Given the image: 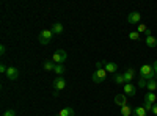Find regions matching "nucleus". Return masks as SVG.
Wrapping results in <instances>:
<instances>
[{
  "label": "nucleus",
  "mask_w": 157,
  "mask_h": 116,
  "mask_svg": "<svg viewBox=\"0 0 157 116\" xmlns=\"http://www.w3.org/2000/svg\"><path fill=\"white\" fill-rule=\"evenodd\" d=\"M140 79L146 80V82L154 80L155 79V72H154L152 66H149V64H143V66L140 68Z\"/></svg>",
  "instance_id": "f257e3e1"
},
{
  "label": "nucleus",
  "mask_w": 157,
  "mask_h": 116,
  "mask_svg": "<svg viewBox=\"0 0 157 116\" xmlns=\"http://www.w3.org/2000/svg\"><path fill=\"white\" fill-rule=\"evenodd\" d=\"M105 79H107V71H105V68H101V69H96V71H94V74H93V82H94V83H102Z\"/></svg>",
  "instance_id": "f03ea898"
},
{
  "label": "nucleus",
  "mask_w": 157,
  "mask_h": 116,
  "mask_svg": "<svg viewBox=\"0 0 157 116\" xmlns=\"http://www.w3.org/2000/svg\"><path fill=\"white\" fill-rule=\"evenodd\" d=\"M52 36H54L52 30H43L41 33H39V36H38V41L41 43L43 46H46V44H49V43H50Z\"/></svg>",
  "instance_id": "7ed1b4c3"
},
{
  "label": "nucleus",
  "mask_w": 157,
  "mask_h": 116,
  "mask_svg": "<svg viewBox=\"0 0 157 116\" xmlns=\"http://www.w3.org/2000/svg\"><path fill=\"white\" fill-rule=\"evenodd\" d=\"M66 52L64 50H57V52L52 55V61H54L55 64H61V63H64V60H66Z\"/></svg>",
  "instance_id": "20e7f679"
},
{
  "label": "nucleus",
  "mask_w": 157,
  "mask_h": 116,
  "mask_svg": "<svg viewBox=\"0 0 157 116\" xmlns=\"http://www.w3.org/2000/svg\"><path fill=\"white\" fill-rule=\"evenodd\" d=\"M140 21H141V14H140V13H137V11L129 13V16H127V22H129V24H132V25H138V24H140Z\"/></svg>",
  "instance_id": "39448f33"
},
{
  "label": "nucleus",
  "mask_w": 157,
  "mask_h": 116,
  "mask_svg": "<svg viewBox=\"0 0 157 116\" xmlns=\"http://www.w3.org/2000/svg\"><path fill=\"white\" fill-rule=\"evenodd\" d=\"M123 89H124L126 96H130V97H134V96H135V93H137V88H135V85H134V83H126V85L123 86Z\"/></svg>",
  "instance_id": "423d86ee"
},
{
  "label": "nucleus",
  "mask_w": 157,
  "mask_h": 116,
  "mask_svg": "<svg viewBox=\"0 0 157 116\" xmlns=\"http://www.w3.org/2000/svg\"><path fill=\"white\" fill-rule=\"evenodd\" d=\"M6 77L10 80H16L19 77V69L14 68V66H8V71H6Z\"/></svg>",
  "instance_id": "0eeeda50"
},
{
  "label": "nucleus",
  "mask_w": 157,
  "mask_h": 116,
  "mask_svg": "<svg viewBox=\"0 0 157 116\" xmlns=\"http://www.w3.org/2000/svg\"><path fill=\"white\" fill-rule=\"evenodd\" d=\"M54 88L57 89V91L64 89V88H66V80H64L63 77H57V79L54 80Z\"/></svg>",
  "instance_id": "6e6552de"
},
{
  "label": "nucleus",
  "mask_w": 157,
  "mask_h": 116,
  "mask_svg": "<svg viewBox=\"0 0 157 116\" xmlns=\"http://www.w3.org/2000/svg\"><path fill=\"white\" fill-rule=\"evenodd\" d=\"M134 77H135V69H134V68H129V69L124 72V80H126V83H132Z\"/></svg>",
  "instance_id": "1a4fd4ad"
},
{
  "label": "nucleus",
  "mask_w": 157,
  "mask_h": 116,
  "mask_svg": "<svg viewBox=\"0 0 157 116\" xmlns=\"http://www.w3.org/2000/svg\"><path fill=\"white\" fill-rule=\"evenodd\" d=\"M115 104H116V105H120V107L127 105V97H126L124 94H116V97H115Z\"/></svg>",
  "instance_id": "9d476101"
},
{
  "label": "nucleus",
  "mask_w": 157,
  "mask_h": 116,
  "mask_svg": "<svg viewBox=\"0 0 157 116\" xmlns=\"http://www.w3.org/2000/svg\"><path fill=\"white\" fill-rule=\"evenodd\" d=\"M145 43H146V46H148V47H151V49H155V47H157V39H155V38H154L152 35L145 38Z\"/></svg>",
  "instance_id": "9b49d317"
},
{
  "label": "nucleus",
  "mask_w": 157,
  "mask_h": 116,
  "mask_svg": "<svg viewBox=\"0 0 157 116\" xmlns=\"http://www.w3.org/2000/svg\"><path fill=\"white\" fill-rule=\"evenodd\" d=\"M105 71H107V74H116L118 64L116 63H105Z\"/></svg>",
  "instance_id": "f8f14e48"
},
{
  "label": "nucleus",
  "mask_w": 157,
  "mask_h": 116,
  "mask_svg": "<svg viewBox=\"0 0 157 116\" xmlns=\"http://www.w3.org/2000/svg\"><path fill=\"white\" fill-rule=\"evenodd\" d=\"M50 30H52V33H54V35H60V33H63V25L60 22H55L50 27Z\"/></svg>",
  "instance_id": "ddd939ff"
},
{
  "label": "nucleus",
  "mask_w": 157,
  "mask_h": 116,
  "mask_svg": "<svg viewBox=\"0 0 157 116\" xmlns=\"http://www.w3.org/2000/svg\"><path fill=\"white\" fill-rule=\"evenodd\" d=\"M137 32H138V33H145L146 36H151V30L146 27L145 24H138V25H137Z\"/></svg>",
  "instance_id": "4468645a"
},
{
  "label": "nucleus",
  "mask_w": 157,
  "mask_h": 116,
  "mask_svg": "<svg viewBox=\"0 0 157 116\" xmlns=\"http://www.w3.org/2000/svg\"><path fill=\"white\" fill-rule=\"evenodd\" d=\"M132 116H148V111L145 110V107H135Z\"/></svg>",
  "instance_id": "2eb2a0df"
},
{
  "label": "nucleus",
  "mask_w": 157,
  "mask_h": 116,
  "mask_svg": "<svg viewBox=\"0 0 157 116\" xmlns=\"http://www.w3.org/2000/svg\"><path fill=\"white\" fill-rule=\"evenodd\" d=\"M55 66H57V64L54 63V61H52V60H46L44 61V64H43V68H44V71H54L55 69Z\"/></svg>",
  "instance_id": "dca6fc26"
},
{
  "label": "nucleus",
  "mask_w": 157,
  "mask_h": 116,
  "mask_svg": "<svg viewBox=\"0 0 157 116\" xmlns=\"http://www.w3.org/2000/svg\"><path fill=\"white\" fill-rule=\"evenodd\" d=\"M132 113H134V108L130 107L129 104L124 105V107H121V114L123 116H132Z\"/></svg>",
  "instance_id": "f3484780"
},
{
  "label": "nucleus",
  "mask_w": 157,
  "mask_h": 116,
  "mask_svg": "<svg viewBox=\"0 0 157 116\" xmlns=\"http://www.w3.org/2000/svg\"><path fill=\"white\" fill-rule=\"evenodd\" d=\"M113 80H115V83H118V85H126L124 74H115V75H113Z\"/></svg>",
  "instance_id": "a211bd4d"
},
{
  "label": "nucleus",
  "mask_w": 157,
  "mask_h": 116,
  "mask_svg": "<svg viewBox=\"0 0 157 116\" xmlns=\"http://www.w3.org/2000/svg\"><path fill=\"white\" fill-rule=\"evenodd\" d=\"M58 114H60V116H74V110H72L71 107H64Z\"/></svg>",
  "instance_id": "6ab92c4d"
},
{
  "label": "nucleus",
  "mask_w": 157,
  "mask_h": 116,
  "mask_svg": "<svg viewBox=\"0 0 157 116\" xmlns=\"http://www.w3.org/2000/svg\"><path fill=\"white\" fill-rule=\"evenodd\" d=\"M155 100H157V96H155L154 93H146L145 102H149V104H155Z\"/></svg>",
  "instance_id": "aec40b11"
},
{
  "label": "nucleus",
  "mask_w": 157,
  "mask_h": 116,
  "mask_svg": "<svg viewBox=\"0 0 157 116\" xmlns=\"http://www.w3.org/2000/svg\"><path fill=\"white\" fill-rule=\"evenodd\" d=\"M146 88L149 89V93H154L155 89H157V80H155V79H154V80H149L148 85H146Z\"/></svg>",
  "instance_id": "412c9836"
},
{
  "label": "nucleus",
  "mask_w": 157,
  "mask_h": 116,
  "mask_svg": "<svg viewBox=\"0 0 157 116\" xmlns=\"http://www.w3.org/2000/svg\"><path fill=\"white\" fill-rule=\"evenodd\" d=\"M54 72H55L58 77H61V75H63V72H64V66H63V64H57L55 69H54Z\"/></svg>",
  "instance_id": "4be33fe9"
},
{
  "label": "nucleus",
  "mask_w": 157,
  "mask_h": 116,
  "mask_svg": "<svg viewBox=\"0 0 157 116\" xmlns=\"http://www.w3.org/2000/svg\"><path fill=\"white\" fill-rule=\"evenodd\" d=\"M129 38H130L132 41H138V39H140V33H138V32H130V33H129Z\"/></svg>",
  "instance_id": "5701e85b"
},
{
  "label": "nucleus",
  "mask_w": 157,
  "mask_h": 116,
  "mask_svg": "<svg viewBox=\"0 0 157 116\" xmlns=\"http://www.w3.org/2000/svg\"><path fill=\"white\" fill-rule=\"evenodd\" d=\"M152 105L154 104H149V102H145V104H143V107H145L146 111H152Z\"/></svg>",
  "instance_id": "b1692460"
},
{
  "label": "nucleus",
  "mask_w": 157,
  "mask_h": 116,
  "mask_svg": "<svg viewBox=\"0 0 157 116\" xmlns=\"http://www.w3.org/2000/svg\"><path fill=\"white\" fill-rule=\"evenodd\" d=\"M3 116H16V111H14V110H6V111L3 113Z\"/></svg>",
  "instance_id": "393cba45"
},
{
  "label": "nucleus",
  "mask_w": 157,
  "mask_h": 116,
  "mask_svg": "<svg viewBox=\"0 0 157 116\" xmlns=\"http://www.w3.org/2000/svg\"><path fill=\"white\" fill-rule=\"evenodd\" d=\"M146 85H148V82H146V80H143V79H140V80H138V86H140V88H145Z\"/></svg>",
  "instance_id": "a878e982"
},
{
  "label": "nucleus",
  "mask_w": 157,
  "mask_h": 116,
  "mask_svg": "<svg viewBox=\"0 0 157 116\" xmlns=\"http://www.w3.org/2000/svg\"><path fill=\"white\" fill-rule=\"evenodd\" d=\"M6 71H8V68L5 66V64H0V72H2V74H6Z\"/></svg>",
  "instance_id": "bb28decb"
},
{
  "label": "nucleus",
  "mask_w": 157,
  "mask_h": 116,
  "mask_svg": "<svg viewBox=\"0 0 157 116\" xmlns=\"http://www.w3.org/2000/svg\"><path fill=\"white\" fill-rule=\"evenodd\" d=\"M152 69H154V72H155V75H157V60L152 63Z\"/></svg>",
  "instance_id": "cd10ccee"
},
{
  "label": "nucleus",
  "mask_w": 157,
  "mask_h": 116,
  "mask_svg": "<svg viewBox=\"0 0 157 116\" xmlns=\"http://www.w3.org/2000/svg\"><path fill=\"white\" fill-rule=\"evenodd\" d=\"M152 113L157 116V104H154V105H152Z\"/></svg>",
  "instance_id": "c85d7f7f"
},
{
  "label": "nucleus",
  "mask_w": 157,
  "mask_h": 116,
  "mask_svg": "<svg viewBox=\"0 0 157 116\" xmlns=\"http://www.w3.org/2000/svg\"><path fill=\"white\" fill-rule=\"evenodd\" d=\"M5 52H6V49H5V46H0V54H2V55H3Z\"/></svg>",
  "instance_id": "c756f323"
},
{
  "label": "nucleus",
  "mask_w": 157,
  "mask_h": 116,
  "mask_svg": "<svg viewBox=\"0 0 157 116\" xmlns=\"http://www.w3.org/2000/svg\"><path fill=\"white\" fill-rule=\"evenodd\" d=\"M57 116H60V114H57Z\"/></svg>",
  "instance_id": "7c9ffc66"
}]
</instances>
